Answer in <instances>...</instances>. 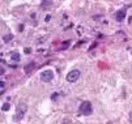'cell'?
<instances>
[{
  "instance_id": "7",
  "label": "cell",
  "mask_w": 132,
  "mask_h": 124,
  "mask_svg": "<svg viewBox=\"0 0 132 124\" xmlns=\"http://www.w3.org/2000/svg\"><path fill=\"white\" fill-rule=\"evenodd\" d=\"M11 59L13 60V62H18V60H20V55L17 54V52H12V54H11Z\"/></svg>"
},
{
  "instance_id": "3",
  "label": "cell",
  "mask_w": 132,
  "mask_h": 124,
  "mask_svg": "<svg viewBox=\"0 0 132 124\" xmlns=\"http://www.w3.org/2000/svg\"><path fill=\"white\" fill-rule=\"evenodd\" d=\"M79 77H80V70L73 69V70H71L69 73L67 74V81L68 82H75V81H77Z\"/></svg>"
},
{
  "instance_id": "14",
  "label": "cell",
  "mask_w": 132,
  "mask_h": 124,
  "mask_svg": "<svg viewBox=\"0 0 132 124\" xmlns=\"http://www.w3.org/2000/svg\"><path fill=\"white\" fill-rule=\"evenodd\" d=\"M24 51H25V54H30V52H31V50H30V48H29V47H26Z\"/></svg>"
},
{
  "instance_id": "9",
  "label": "cell",
  "mask_w": 132,
  "mask_h": 124,
  "mask_svg": "<svg viewBox=\"0 0 132 124\" xmlns=\"http://www.w3.org/2000/svg\"><path fill=\"white\" fill-rule=\"evenodd\" d=\"M12 38H13V35H12V34H7V35H4V37H3V41H4V42H9Z\"/></svg>"
},
{
  "instance_id": "2",
  "label": "cell",
  "mask_w": 132,
  "mask_h": 124,
  "mask_svg": "<svg viewBox=\"0 0 132 124\" xmlns=\"http://www.w3.org/2000/svg\"><path fill=\"white\" fill-rule=\"evenodd\" d=\"M52 79H54V72H52V70H50V69H46V70H43L42 73H41V80L45 81V82L51 81Z\"/></svg>"
},
{
  "instance_id": "11",
  "label": "cell",
  "mask_w": 132,
  "mask_h": 124,
  "mask_svg": "<svg viewBox=\"0 0 132 124\" xmlns=\"http://www.w3.org/2000/svg\"><path fill=\"white\" fill-rule=\"evenodd\" d=\"M68 46H69V41H65V42L62 45V47H60V50H65V48H67Z\"/></svg>"
},
{
  "instance_id": "16",
  "label": "cell",
  "mask_w": 132,
  "mask_h": 124,
  "mask_svg": "<svg viewBox=\"0 0 132 124\" xmlns=\"http://www.w3.org/2000/svg\"><path fill=\"white\" fill-rule=\"evenodd\" d=\"M129 120L132 121V111H131V112H129Z\"/></svg>"
},
{
  "instance_id": "1",
  "label": "cell",
  "mask_w": 132,
  "mask_h": 124,
  "mask_svg": "<svg viewBox=\"0 0 132 124\" xmlns=\"http://www.w3.org/2000/svg\"><path fill=\"white\" fill-rule=\"evenodd\" d=\"M79 111L82 115H90L92 114V103L90 102H82Z\"/></svg>"
},
{
  "instance_id": "13",
  "label": "cell",
  "mask_w": 132,
  "mask_h": 124,
  "mask_svg": "<svg viewBox=\"0 0 132 124\" xmlns=\"http://www.w3.org/2000/svg\"><path fill=\"white\" fill-rule=\"evenodd\" d=\"M4 90H5V82L1 81V89H0V91H1V94L4 93Z\"/></svg>"
},
{
  "instance_id": "12",
  "label": "cell",
  "mask_w": 132,
  "mask_h": 124,
  "mask_svg": "<svg viewBox=\"0 0 132 124\" xmlns=\"http://www.w3.org/2000/svg\"><path fill=\"white\" fill-rule=\"evenodd\" d=\"M58 98H59V94L58 93H54L52 95H51V99H52V101H56Z\"/></svg>"
},
{
  "instance_id": "15",
  "label": "cell",
  "mask_w": 132,
  "mask_h": 124,
  "mask_svg": "<svg viewBox=\"0 0 132 124\" xmlns=\"http://www.w3.org/2000/svg\"><path fill=\"white\" fill-rule=\"evenodd\" d=\"M50 18H51V16H50V14H48V16H46L45 21H47V22H48V21H50Z\"/></svg>"
},
{
  "instance_id": "10",
  "label": "cell",
  "mask_w": 132,
  "mask_h": 124,
  "mask_svg": "<svg viewBox=\"0 0 132 124\" xmlns=\"http://www.w3.org/2000/svg\"><path fill=\"white\" fill-rule=\"evenodd\" d=\"M9 107H11V104H9L8 102H5V103L1 106V110H3V111H8V110H9Z\"/></svg>"
},
{
  "instance_id": "8",
  "label": "cell",
  "mask_w": 132,
  "mask_h": 124,
  "mask_svg": "<svg viewBox=\"0 0 132 124\" xmlns=\"http://www.w3.org/2000/svg\"><path fill=\"white\" fill-rule=\"evenodd\" d=\"M51 5H52V1H42V8L43 9L48 8V7H51Z\"/></svg>"
},
{
  "instance_id": "6",
  "label": "cell",
  "mask_w": 132,
  "mask_h": 124,
  "mask_svg": "<svg viewBox=\"0 0 132 124\" xmlns=\"http://www.w3.org/2000/svg\"><path fill=\"white\" fill-rule=\"evenodd\" d=\"M17 110L20 111V114H25L26 110H28V107H26L25 103H20L18 106H17Z\"/></svg>"
},
{
  "instance_id": "5",
  "label": "cell",
  "mask_w": 132,
  "mask_h": 124,
  "mask_svg": "<svg viewBox=\"0 0 132 124\" xmlns=\"http://www.w3.org/2000/svg\"><path fill=\"white\" fill-rule=\"evenodd\" d=\"M34 68H35V63H34V62H30L29 64H26L25 67H24V70H25L26 73H30V72L34 69Z\"/></svg>"
},
{
  "instance_id": "4",
  "label": "cell",
  "mask_w": 132,
  "mask_h": 124,
  "mask_svg": "<svg viewBox=\"0 0 132 124\" xmlns=\"http://www.w3.org/2000/svg\"><path fill=\"white\" fill-rule=\"evenodd\" d=\"M124 17H126V9H120V11L116 12V14H115L116 21H122V20H124Z\"/></svg>"
}]
</instances>
